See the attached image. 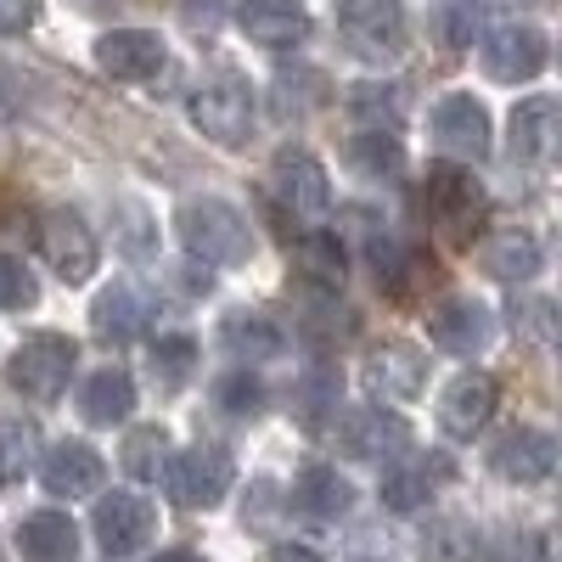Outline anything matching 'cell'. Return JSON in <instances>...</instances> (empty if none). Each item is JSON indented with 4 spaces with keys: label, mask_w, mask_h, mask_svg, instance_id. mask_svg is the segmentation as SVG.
<instances>
[{
    "label": "cell",
    "mask_w": 562,
    "mask_h": 562,
    "mask_svg": "<svg viewBox=\"0 0 562 562\" xmlns=\"http://www.w3.org/2000/svg\"><path fill=\"white\" fill-rule=\"evenodd\" d=\"M422 214H428V231L445 248H473V237L484 231V214H490V198L473 180V169L434 164L428 180H422Z\"/></svg>",
    "instance_id": "obj_1"
},
{
    "label": "cell",
    "mask_w": 562,
    "mask_h": 562,
    "mask_svg": "<svg viewBox=\"0 0 562 562\" xmlns=\"http://www.w3.org/2000/svg\"><path fill=\"white\" fill-rule=\"evenodd\" d=\"M175 231H180L186 254L203 259V265H243V259L254 254V231H248V220L231 209V203H220V198L180 203Z\"/></svg>",
    "instance_id": "obj_2"
},
{
    "label": "cell",
    "mask_w": 562,
    "mask_h": 562,
    "mask_svg": "<svg viewBox=\"0 0 562 562\" xmlns=\"http://www.w3.org/2000/svg\"><path fill=\"white\" fill-rule=\"evenodd\" d=\"M338 34L355 57L389 63L405 52V0H344L338 7Z\"/></svg>",
    "instance_id": "obj_3"
},
{
    "label": "cell",
    "mask_w": 562,
    "mask_h": 562,
    "mask_svg": "<svg viewBox=\"0 0 562 562\" xmlns=\"http://www.w3.org/2000/svg\"><path fill=\"white\" fill-rule=\"evenodd\" d=\"M68 371H74V344H68V338H57V333H40V338L18 344V349H12V360H7L12 389H18V394H29L34 405L63 400Z\"/></svg>",
    "instance_id": "obj_4"
},
{
    "label": "cell",
    "mask_w": 562,
    "mask_h": 562,
    "mask_svg": "<svg viewBox=\"0 0 562 562\" xmlns=\"http://www.w3.org/2000/svg\"><path fill=\"white\" fill-rule=\"evenodd\" d=\"M192 124L214 140V147H243L254 130V90L243 79H214L192 97Z\"/></svg>",
    "instance_id": "obj_5"
},
{
    "label": "cell",
    "mask_w": 562,
    "mask_h": 562,
    "mask_svg": "<svg viewBox=\"0 0 562 562\" xmlns=\"http://www.w3.org/2000/svg\"><path fill=\"white\" fill-rule=\"evenodd\" d=\"M40 254L63 281H90L97 276V237L74 209H52L40 220Z\"/></svg>",
    "instance_id": "obj_6"
},
{
    "label": "cell",
    "mask_w": 562,
    "mask_h": 562,
    "mask_svg": "<svg viewBox=\"0 0 562 562\" xmlns=\"http://www.w3.org/2000/svg\"><path fill=\"white\" fill-rule=\"evenodd\" d=\"M270 192L288 203L293 214L315 220L333 209V180H326V169L304 153V147H281L276 164H270Z\"/></svg>",
    "instance_id": "obj_7"
},
{
    "label": "cell",
    "mask_w": 562,
    "mask_h": 562,
    "mask_svg": "<svg viewBox=\"0 0 562 562\" xmlns=\"http://www.w3.org/2000/svg\"><path fill=\"white\" fill-rule=\"evenodd\" d=\"M546 63H551V45H546V34L529 29V23H506V29H495V34L484 40V74H490L495 85H524V79H535Z\"/></svg>",
    "instance_id": "obj_8"
},
{
    "label": "cell",
    "mask_w": 562,
    "mask_h": 562,
    "mask_svg": "<svg viewBox=\"0 0 562 562\" xmlns=\"http://www.w3.org/2000/svg\"><path fill=\"white\" fill-rule=\"evenodd\" d=\"M338 445L360 461H394L411 450V422L394 416V411H344L338 422Z\"/></svg>",
    "instance_id": "obj_9"
},
{
    "label": "cell",
    "mask_w": 562,
    "mask_h": 562,
    "mask_svg": "<svg viewBox=\"0 0 562 562\" xmlns=\"http://www.w3.org/2000/svg\"><path fill=\"white\" fill-rule=\"evenodd\" d=\"M231 490V456L220 445H198L169 461V495L180 506H214Z\"/></svg>",
    "instance_id": "obj_10"
},
{
    "label": "cell",
    "mask_w": 562,
    "mask_h": 562,
    "mask_svg": "<svg viewBox=\"0 0 562 562\" xmlns=\"http://www.w3.org/2000/svg\"><path fill=\"white\" fill-rule=\"evenodd\" d=\"M366 389L378 400H416L422 389H428V355H422L416 344H378L366 349Z\"/></svg>",
    "instance_id": "obj_11"
},
{
    "label": "cell",
    "mask_w": 562,
    "mask_h": 562,
    "mask_svg": "<svg viewBox=\"0 0 562 562\" xmlns=\"http://www.w3.org/2000/svg\"><path fill=\"white\" fill-rule=\"evenodd\" d=\"M164 57H169L164 40L147 34V29H113V34L97 40V68H102L108 79H124V85L153 79V74L164 68Z\"/></svg>",
    "instance_id": "obj_12"
},
{
    "label": "cell",
    "mask_w": 562,
    "mask_h": 562,
    "mask_svg": "<svg viewBox=\"0 0 562 562\" xmlns=\"http://www.w3.org/2000/svg\"><path fill=\"white\" fill-rule=\"evenodd\" d=\"M237 23L254 45H265V52H293V45L310 34L304 0H243Z\"/></svg>",
    "instance_id": "obj_13"
},
{
    "label": "cell",
    "mask_w": 562,
    "mask_h": 562,
    "mask_svg": "<svg viewBox=\"0 0 562 562\" xmlns=\"http://www.w3.org/2000/svg\"><path fill=\"white\" fill-rule=\"evenodd\" d=\"M434 140L450 158H490V113L473 97H445L434 108Z\"/></svg>",
    "instance_id": "obj_14"
},
{
    "label": "cell",
    "mask_w": 562,
    "mask_h": 562,
    "mask_svg": "<svg viewBox=\"0 0 562 562\" xmlns=\"http://www.w3.org/2000/svg\"><path fill=\"white\" fill-rule=\"evenodd\" d=\"M153 529H158V512L140 495H102V506H97V540H102L108 557L140 551L153 540Z\"/></svg>",
    "instance_id": "obj_15"
},
{
    "label": "cell",
    "mask_w": 562,
    "mask_h": 562,
    "mask_svg": "<svg viewBox=\"0 0 562 562\" xmlns=\"http://www.w3.org/2000/svg\"><path fill=\"white\" fill-rule=\"evenodd\" d=\"M562 140V108L557 97H529L512 108V158L518 164H551Z\"/></svg>",
    "instance_id": "obj_16"
},
{
    "label": "cell",
    "mask_w": 562,
    "mask_h": 562,
    "mask_svg": "<svg viewBox=\"0 0 562 562\" xmlns=\"http://www.w3.org/2000/svg\"><path fill=\"white\" fill-rule=\"evenodd\" d=\"M490 416H495V383L484 371H461V378L439 394V428L450 439H473Z\"/></svg>",
    "instance_id": "obj_17"
},
{
    "label": "cell",
    "mask_w": 562,
    "mask_h": 562,
    "mask_svg": "<svg viewBox=\"0 0 562 562\" xmlns=\"http://www.w3.org/2000/svg\"><path fill=\"white\" fill-rule=\"evenodd\" d=\"M428 333L439 349L450 355H479L490 338H495V315L479 304V299H445L434 315H428Z\"/></svg>",
    "instance_id": "obj_18"
},
{
    "label": "cell",
    "mask_w": 562,
    "mask_h": 562,
    "mask_svg": "<svg viewBox=\"0 0 562 562\" xmlns=\"http://www.w3.org/2000/svg\"><path fill=\"white\" fill-rule=\"evenodd\" d=\"M490 467H495L506 484H540V479H551V467H557V445L540 428H512L490 450Z\"/></svg>",
    "instance_id": "obj_19"
},
{
    "label": "cell",
    "mask_w": 562,
    "mask_h": 562,
    "mask_svg": "<svg viewBox=\"0 0 562 562\" xmlns=\"http://www.w3.org/2000/svg\"><path fill=\"white\" fill-rule=\"evenodd\" d=\"M102 456L90 450V445H79V439H63L52 456H40V484L52 490L57 501H79V495H90L102 484Z\"/></svg>",
    "instance_id": "obj_20"
},
{
    "label": "cell",
    "mask_w": 562,
    "mask_h": 562,
    "mask_svg": "<svg viewBox=\"0 0 562 562\" xmlns=\"http://www.w3.org/2000/svg\"><path fill=\"white\" fill-rule=\"evenodd\" d=\"M18 557L23 562H79V529L68 512H29L18 524Z\"/></svg>",
    "instance_id": "obj_21"
},
{
    "label": "cell",
    "mask_w": 562,
    "mask_h": 562,
    "mask_svg": "<svg viewBox=\"0 0 562 562\" xmlns=\"http://www.w3.org/2000/svg\"><path fill=\"white\" fill-rule=\"evenodd\" d=\"M147 315H153L147 293L130 288V281H113V288H102L97 304H90V326H97V338H108V344H130L140 326H147Z\"/></svg>",
    "instance_id": "obj_22"
},
{
    "label": "cell",
    "mask_w": 562,
    "mask_h": 562,
    "mask_svg": "<svg viewBox=\"0 0 562 562\" xmlns=\"http://www.w3.org/2000/svg\"><path fill=\"white\" fill-rule=\"evenodd\" d=\"M293 506L304 512V518H315V524H338L344 512L355 506V490H349V479H338V467L310 461L299 473V484H293Z\"/></svg>",
    "instance_id": "obj_23"
},
{
    "label": "cell",
    "mask_w": 562,
    "mask_h": 562,
    "mask_svg": "<svg viewBox=\"0 0 562 562\" xmlns=\"http://www.w3.org/2000/svg\"><path fill=\"white\" fill-rule=\"evenodd\" d=\"M479 265L495 281H529L540 270V237H535V231H524V225H501V231H490V237H484Z\"/></svg>",
    "instance_id": "obj_24"
},
{
    "label": "cell",
    "mask_w": 562,
    "mask_h": 562,
    "mask_svg": "<svg viewBox=\"0 0 562 562\" xmlns=\"http://www.w3.org/2000/svg\"><path fill=\"white\" fill-rule=\"evenodd\" d=\"M135 411V383L130 371L108 366V371H90L85 389H79V416L97 422V428H113V422H124Z\"/></svg>",
    "instance_id": "obj_25"
},
{
    "label": "cell",
    "mask_w": 562,
    "mask_h": 562,
    "mask_svg": "<svg viewBox=\"0 0 562 562\" xmlns=\"http://www.w3.org/2000/svg\"><path fill=\"white\" fill-rule=\"evenodd\" d=\"M450 479V467L445 456H428V461H411V467H394V473L383 479V506L389 512H416V506H428L434 484Z\"/></svg>",
    "instance_id": "obj_26"
},
{
    "label": "cell",
    "mask_w": 562,
    "mask_h": 562,
    "mask_svg": "<svg viewBox=\"0 0 562 562\" xmlns=\"http://www.w3.org/2000/svg\"><path fill=\"white\" fill-rule=\"evenodd\" d=\"M293 265H299V276L310 281V288H321V293H338L344 288V243L333 237V231H310V237H299Z\"/></svg>",
    "instance_id": "obj_27"
},
{
    "label": "cell",
    "mask_w": 562,
    "mask_h": 562,
    "mask_svg": "<svg viewBox=\"0 0 562 562\" xmlns=\"http://www.w3.org/2000/svg\"><path fill=\"white\" fill-rule=\"evenodd\" d=\"M40 467V428L29 416H0V484H23Z\"/></svg>",
    "instance_id": "obj_28"
},
{
    "label": "cell",
    "mask_w": 562,
    "mask_h": 562,
    "mask_svg": "<svg viewBox=\"0 0 562 562\" xmlns=\"http://www.w3.org/2000/svg\"><path fill=\"white\" fill-rule=\"evenodd\" d=\"M405 153H400V140L383 135V130H366L349 140V169H360L366 180H383V175H400Z\"/></svg>",
    "instance_id": "obj_29"
},
{
    "label": "cell",
    "mask_w": 562,
    "mask_h": 562,
    "mask_svg": "<svg viewBox=\"0 0 562 562\" xmlns=\"http://www.w3.org/2000/svg\"><path fill=\"white\" fill-rule=\"evenodd\" d=\"M225 349L254 366V360H270L281 349V333H276L270 321H259V315H231L225 321Z\"/></svg>",
    "instance_id": "obj_30"
},
{
    "label": "cell",
    "mask_w": 562,
    "mask_h": 562,
    "mask_svg": "<svg viewBox=\"0 0 562 562\" xmlns=\"http://www.w3.org/2000/svg\"><path fill=\"white\" fill-rule=\"evenodd\" d=\"M164 456H169V434L164 428H135L124 439V450H119V467H124L135 484H147V479H158Z\"/></svg>",
    "instance_id": "obj_31"
},
{
    "label": "cell",
    "mask_w": 562,
    "mask_h": 562,
    "mask_svg": "<svg viewBox=\"0 0 562 562\" xmlns=\"http://www.w3.org/2000/svg\"><path fill=\"white\" fill-rule=\"evenodd\" d=\"M192 371H198V344L192 338H158L153 344V378L164 389H180Z\"/></svg>",
    "instance_id": "obj_32"
},
{
    "label": "cell",
    "mask_w": 562,
    "mask_h": 562,
    "mask_svg": "<svg viewBox=\"0 0 562 562\" xmlns=\"http://www.w3.org/2000/svg\"><path fill=\"white\" fill-rule=\"evenodd\" d=\"M422 562H479V546L461 524H439V529H428V540H422Z\"/></svg>",
    "instance_id": "obj_33"
},
{
    "label": "cell",
    "mask_w": 562,
    "mask_h": 562,
    "mask_svg": "<svg viewBox=\"0 0 562 562\" xmlns=\"http://www.w3.org/2000/svg\"><path fill=\"white\" fill-rule=\"evenodd\" d=\"M371 270H378V288H389V293H405V281H411V254L394 243V237H383L378 231V243H371Z\"/></svg>",
    "instance_id": "obj_34"
},
{
    "label": "cell",
    "mask_w": 562,
    "mask_h": 562,
    "mask_svg": "<svg viewBox=\"0 0 562 562\" xmlns=\"http://www.w3.org/2000/svg\"><path fill=\"white\" fill-rule=\"evenodd\" d=\"M34 299H40V288H34L29 265L0 254V310H34Z\"/></svg>",
    "instance_id": "obj_35"
},
{
    "label": "cell",
    "mask_w": 562,
    "mask_h": 562,
    "mask_svg": "<svg viewBox=\"0 0 562 562\" xmlns=\"http://www.w3.org/2000/svg\"><path fill=\"white\" fill-rule=\"evenodd\" d=\"M349 108L355 113H366V119H400V90L394 85H355L349 90Z\"/></svg>",
    "instance_id": "obj_36"
},
{
    "label": "cell",
    "mask_w": 562,
    "mask_h": 562,
    "mask_svg": "<svg viewBox=\"0 0 562 562\" xmlns=\"http://www.w3.org/2000/svg\"><path fill=\"white\" fill-rule=\"evenodd\" d=\"M220 405H225V411H237V416L259 411L265 394H259V378H254V371H231V378L220 383Z\"/></svg>",
    "instance_id": "obj_37"
},
{
    "label": "cell",
    "mask_w": 562,
    "mask_h": 562,
    "mask_svg": "<svg viewBox=\"0 0 562 562\" xmlns=\"http://www.w3.org/2000/svg\"><path fill=\"white\" fill-rule=\"evenodd\" d=\"M501 562H546V535H506L501 540Z\"/></svg>",
    "instance_id": "obj_38"
},
{
    "label": "cell",
    "mask_w": 562,
    "mask_h": 562,
    "mask_svg": "<svg viewBox=\"0 0 562 562\" xmlns=\"http://www.w3.org/2000/svg\"><path fill=\"white\" fill-rule=\"evenodd\" d=\"M40 18V0H0V34H23Z\"/></svg>",
    "instance_id": "obj_39"
},
{
    "label": "cell",
    "mask_w": 562,
    "mask_h": 562,
    "mask_svg": "<svg viewBox=\"0 0 562 562\" xmlns=\"http://www.w3.org/2000/svg\"><path fill=\"white\" fill-rule=\"evenodd\" d=\"M180 12H186V29H203V34H209V29L220 23V0H186Z\"/></svg>",
    "instance_id": "obj_40"
},
{
    "label": "cell",
    "mask_w": 562,
    "mask_h": 562,
    "mask_svg": "<svg viewBox=\"0 0 562 562\" xmlns=\"http://www.w3.org/2000/svg\"><path fill=\"white\" fill-rule=\"evenodd\" d=\"M445 34H450V45H467V34H473V7H450Z\"/></svg>",
    "instance_id": "obj_41"
},
{
    "label": "cell",
    "mask_w": 562,
    "mask_h": 562,
    "mask_svg": "<svg viewBox=\"0 0 562 562\" xmlns=\"http://www.w3.org/2000/svg\"><path fill=\"white\" fill-rule=\"evenodd\" d=\"M265 562H321V557H315L310 546H270Z\"/></svg>",
    "instance_id": "obj_42"
},
{
    "label": "cell",
    "mask_w": 562,
    "mask_h": 562,
    "mask_svg": "<svg viewBox=\"0 0 562 562\" xmlns=\"http://www.w3.org/2000/svg\"><path fill=\"white\" fill-rule=\"evenodd\" d=\"M153 562H203V557H198V551H158Z\"/></svg>",
    "instance_id": "obj_43"
},
{
    "label": "cell",
    "mask_w": 562,
    "mask_h": 562,
    "mask_svg": "<svg viewBox=\"0 0 562 562\" xmlns=\"http://www.w3.org/2000/svg\"><path fill=\"white\" fill-rule=\"evenodd\" d=\"M506 7H546V0H506Z\"/></svg>",
    "instance_id": "obj_44"
}]
</instances>
